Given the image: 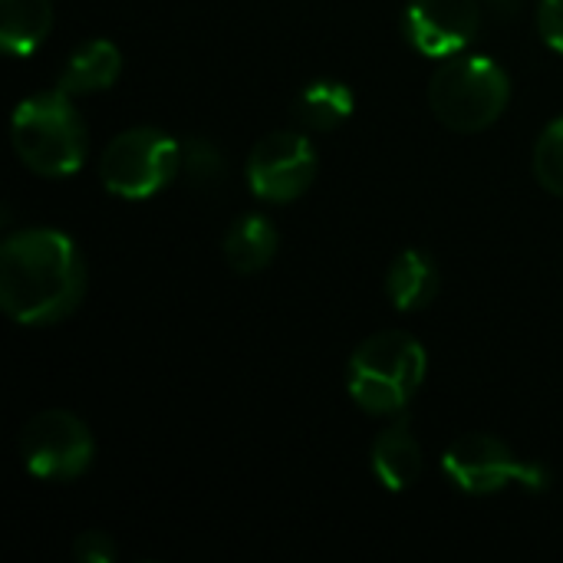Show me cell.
<instances>
[{
  "mask_svg": "<svg viewBox=\"0 0 563 563\" xmlns=\"http://www.w3.org/2000/svg\"><path fill=\"white\" fill-rule=\"evenodd\" d=\"M86 294V261L56 228H23L0 247V307L20 327L66 320Z\"/></svg>",
  "mask_w": 563,
  "mask_h": 563,
  "instance_id": "obj_1",
  "label": "cell"
},
{
  "mask_svg": "<svg viewBox=\"0 0 563 563\" xmlns=\"http://www.w3.org/2000/svg\"><path fill=\"white\" fill-rule=\"evenodd\" d=\"M16 158L40 178H69L86 165L89 132L63 89L26 96L10 119Z\"/></svg>",
  "mask_w": 563,
  "mask_h": 563,
  "instance_id": "obj_2",
  "label": "cell"
},
{
  "mask_svg": "<svg viewBox=\"0 0 563 563\" xmlns=\"http://www.w3.org/2000/svg\"><path fill=\"white\" fill-rule=\"evenodd\" d=\"M426 346L406 330H383L363 340L346 363V389L369 416H399L422 389Z\"/></svg>",
  "mask_w": 563,
  "mask_h": 563,
  "instance_id": "obj_3",
  "label": "cell"
},
{
  "mask_svg": "<svg viewBox=\"0 0 563 563\" xmlns=\"http://www.w3.org/2000/svg\"><path fill=\"white\" fill-rule=\"evenodd\" d=\"M511 99V79L501 63L478 53L449 56L429 79V106L452 132H482L495 125Z\"/></svg>",
  "mask_w": 563,
  "mask_h": 563,
  "instance_id": "obj_4",
  "label": "cell"
},
{
  "mask_svg": "<svg viewBox=\"0 0 563 563\" xmlns=\"http://www.w3.org/2000/svg\"><path fill=\"white\" fill-rule=\"evenodd\" d=\"M178 175H181V142L152 125H135L119 132L99 158V178L106 191L125 201L155 198Z\"/></svg>",
  "mask_w": 563,
  "mask_h": 563,
  "instance_id": "obj_5",
  "label": "cell"
},
{
  "mask_svg": "<svg viewBox=\"0 0 563 563\" xmlns=\"http://www.w3.org/2000/svg\"><path fill=\"white\" fill-rule=\"evenodd\" d=\"M442 472L462 495L472 498H492L508 488L544 492L551 485L544 465L521 459L508 442L485 432L459 435L442 455Z\"/></svg>",
  "mask_w": 563,
  "mask_h": 563,
  "instance_id": "obj_6",
  "label": "cell"
},
{
  "mask_svg": "<svg viewBox=\"0 0 563 563\" xmlns=\"http://www.w3.org/2000/svg\"><path fill=\"white\" fill-rule=\"evenodd\" d=\"M20 459L23 468L40 482H73L89 472L96 459V439L79 416L66 409H46L23 426Z\"/></svg>",
  "mask_w": 563,
  "mask_h": 563,
  "instance_id": "obj_7",
  "label": "cell"
},
{
  "mask_svg": "<svg viewBox=\"0 0 563 563\" xmlns=\"http://www.w3.org/2000/svg\"><path fill=\"white\" fill-rule=\"evenodd\" d=\"M317 148L303 132L277 129L264 135L247 155V188L271 205H287L307 195L317 181Z\"/></svg>",
  "mask_w": 563,
  "mask_h": 563,
  "instance_id": "obj_8",
  "label": "cell"
},
{
  "mask_svg": "<svg viewBox=\"0 0 563 563\" xmlns=\"http://www.w3.org/2000/svg\"><path fill=\"white\" fill-rule=\"evenodd\" d=\"M482 13L475 0H409L402 30L416 53L449 59L478 33Z\"/></svg>",
  "mask_w": 563,
  "mask_h": 563,
  "instance_id": "obj_9",
  "label": "cell"
},
{
  "mask_svg": "<svg viewBox=\"0 0 563 563\" xmlns=\"http://www.w3.org/2000/svg\"><path fill=\"white\" fill-rule=\"evenodd\" d=\"M373 475L386 492H409L426 468V455H422V442L416 439L412 426L406 419H396L389 429H383L373 442V455H369Z\"/></svg>",
  "mask_w": 563,
  "mask_h": 563,
  "instance_id": "obj_10",
  "label": "cell"
},
{
  "mask_svg": "<svg viewBox=\"0 0 563 563\" xmlns=\"http://www.w3.org/2000/svg\"><path fill=\"white\" fill-rule=\"evenodd\" d=\"M442 287V274L439 264L432 261V254L419 251V247H406L386 274V297L399 313H419L426 310Z\"/></svg>",
  "mask_w": 563,
  "mask_h": 563,
  "instance_id": "obj_11",
  "label": "cell"
},
{
  "mask_svg": "<svg viewBox=\"0 0 563 563\" xmlns=\"http://www.w3.org/2000/svg\"><path fill=\"white\" fill-rule=\"evenodd\" d=\"M122 73V53L112 40H86L73 56L66 59L56 89L69 96H92L102 89H112Z\"/></svg>",
  "mask_w": 563,
  "mask_h": 563,
  "instance_id": "obj_12",
  "label": "cell"
},
{
  "mask_svg": "<svg viewBox=\"0 0 563 563\" xmlns=\"http://www.w3.org/2000/svg\"><path fill=\"white\" fill-rule=\"evenodd\" d=\"M277 247H280V234L271 224V218H264V214L234 218L231 228L224 231V241H221L224 261L234 274L264 271L277 257Z\"/></svg>",
  "mask_w": 563,
  "mask_h": 563,
  "instance_id": "obj_13",
  "label": "cell"
},
{
  "mask_svg": "<svg viewBox=\"0 0 563 563\" xmlns=\"http://www.w3.org/2000/svg\"><path fill=\"white\" fill-rule=\"evenodd\" d=\"M353 109H356L353 89L330 76L307 82L294 99V119L307 132H333L353 115Z\"/></svg>",
  "mask_w": 563,
  "mask_h": 563,
  "instance_id": "obj_14",
  "label": "cell"
},
{
  "mask_svg": "<svg viewBox=\"0 0 563 563\" xmlns=\"http://www.w3.org/2000/svg\"><path fill=\"white\" fill-rule=\"evenodd\" d=\"M53 30V0H3L0 43L7 56H33Z\"/></svg>",
  "mask_w": 563,
  "mask_h": 563,
  "instance_id": "obj_15",
  "label": "cell"
},
{
  "mask_svg": "<svg viewBox=\"0 0 563 563\" xmlns=\"http://www.w3.org/2000/svg\"><path fill=\"white\" fill-rule=\"evenodd\" d=\"M224 175H228L224 152L211 139H185L181 142V178L191 188L214 191L224 181Z\"/></svg>",
  "mask_w": 563,
  "mask_h": 563,
  "instance_id": "obj_16",
  "label": "cell"
},
{
  "mask_svg": "<svg viewBox=\"0 0 563 563\" xmlns=\"http://www.w3.org/2000/svg\"><path fill=\"white\" fill-rule=\"evenodd\" d=\"M534 175L544 191L563 198V115L544 125L534 145Z\"/></svg>",
  "mask_w": 563,
  "mask_h": 563,
  "instance_id": "obj_17",
  "label": "cell"
},
{
  "mask_svg": "<svg viewBox=\"0 0 563 563\" xmlns=\"http://www.w3.org/2000/svg\"><path fill=\"white\" fill-rule=\"evenodd\" d=\"M73 558L79 563H115L119 548L106 531H86L73 544Z\"/></svg>",
  "mask_w": 563,
  "mask_h": 563,
  "instance_id": "obj_18",
  "label": "cell"
},
{
  "mask_svg": "<svg viewBox=\"0 0 563 563\" xmlns=\"http://www.w3.org/2000/svg\"><path fill=\"white\" fill-rule=\"evenodd\" d=\"M538 30L551 49L563 53V0H541L538 3Z\"/></svg>",
  "mask_w": 563,
  "mask_h": 563,
  "instance_id": "obj_19",
  "label": "cell"
},
{
  "mask_svg": "<svg viewBox=\"0 0 563 563\" xmlns=\"http://www.w3.org/2000/svg\"><path fill=\"white\" fill-rule=\"evenodd\" d=\"M488 3H492V10H498V13H508V16H511L518 7H521V0H488Z\"/></svg>",
  "mask_w": 563,
  "mask_h": 563,
  "instance_id": "obj_20",
  "label": "cell"
}]
</instances>
